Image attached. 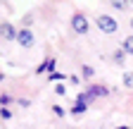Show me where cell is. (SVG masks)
I'll use <instances>...</instances> for the list:
<instances>
[{
    "mask_svg": "<svg viewBox=\"0 0 133 129\" xmlns=\"http://www.w3.org/2000/svg\"><path fill=\"white\" fill-rule=\"evenodd\" d=\"M126 50H124V48H116V50L112 53V60H114V64H119V67H124V62H126Z\"/></svg>",
    "mask_w": 133,
    "mask_h": 129,
    "instance_id": "5",
    "label": "cell"
},
{
    "mask_svg": "<svg viewBox=\"0 0 133 129\" xmlns=\"http://www.w3.org/2000/svg\"><path fill=\"white\" fill-rule=\"evenodd\" d=\"M55 67H57V60L55 57H48L45 60V72H55Z\"/></svg>",
    "mask_w": 133,
    "mask_h": 129,
    "instance_id": "11",
    "label": "cell"
},
{
    "mask_svg": "<svg viewBox=\"0 0 133 129\" xmlns=\"http://www.w3.org/2000/svg\"><path fill=\"white\" fill-rule=\"evenodd\" d=\"M88 93H90V98H97V96H105L107 89H105V86H97V84H90V86H88Z\"/></svg>",
    "mask_w": 133,
    "mask_h": 129,
    "instance_id": "6",
    "label": "cell"
},
{
    "mask_svg": "<svg viewBox=\"0 0 133 129\" xmlns=\"http://www.w3.org/2000/svg\"><path fill=\"white\" fill-rule=\"evenodd\" d=\"M93 74H95V69L90 67V64H83V77H86V79H90Z\"/></svg>",
    "mask_w": 133,
    "mask_h": 129,
    "instance_id": "14",
    "label": "cell"
},
{
    "mask_svg": "<svg viewBox=\"0 0 133 129\" xmlns=\"http://www.w3.org/2000/svg\"><path fill=\"white\" fill-rule=\"evenodd\" d=\"M71 29L76 31V34H88V29H90V24H88V17L83 12H74V17H71Z\"/></svg>",
    "mask_w": 133,
    "mask_h": 129,
    "instance_id": "2",
    "label": "cell"
},
{
    "mask_svg": "<svg viewBox=\"0 0 133 129\" xmlns=\"http://www.w3.org/2000/svg\"><path fill=\"white\" fill-rule=\"evenodd\" d=\"M131 31H133V19H131Z\"/></svg>",
    "mask_w": 133,
    "mask_h": 129,
    "instance_id": "20",
    "label": "cell"
},
{
    "mask_svg": "<svg viewBox=\"0 0 133 129\" xmlns=\"http://www.w3.org/2000/svg\"><path fill=\"white\" fill-rule=\"evenodd\" d=\"M131 7H133V0H131Z\"/></svg>",
    "mask_w": 133,
    "mask_h": 129,
    "instance_id": "21",
    "label": "cell"
},
{
    "mask_svg": "<svg viewBox=\"0 0 133 129\" xmlns=\"http://www.w3.org/2000/svg\"><path fill=\"white\" fill-rule=\"evenodd\" d=\"M121 84H124L126 89H133V72H124V77H121Z\"/></svg>",
    "mask_w": 133,
    "mask_h": 129,
    "instance_id": "9",
    "label": "cell"
},
{
    "mask_svg": "<svg viewBox=\"0 0 133 129\" xmlns=\"http://www.w3.org/2000/svg\"><path fill=\"white\" fill-rule=\"evenodd\" d=\"M3 81H5V74H3V72H0V84H3Z\"/></svg>",
    "mask_w": 133,
    "mask_h": 129,
    "instance_id": "19",
    "label": "cell"
},
{
    "mask_svg": "<svg viewBox=\"0 0 133 129\" xmlns=\"http://www.w3.org/2000/svg\"><path fill=\"white\" fill-rule=\"evenodd\" d=\"M17 31L19 29H14L10 22H3L0 24V38L3 41H17Z\"/></svg>",
    "mask_w": 133,
    "mask_h": 129,
    "instance_id": "4",
    "label": "cell"
},
{
    "mask_svg": "<svg viewBox=\"0 0 133 129\" xmlns=\"http://www.w3.org/2000/svg\"><path fill=\"white\" fill-rule=\"evenodd\" d=\"M109 5H112L114 10L124 12V10H128V7H131V0H109Z\"/></svg>",
    "mask_w": 133,
    "mask_h": 129,
    "instance_id": "7",
    "label": "cell"
},
{
    "mask_svg": "<svg viewBox=\"0 0 133 129\" xmlns=\"http://www.w3.org/2000/svg\"><path fill=\"white\" fill-rule=\"evenodd\" d=\"M17 103H19L22 108H29V105H31V101H29V98H19V101H17Z\"/></svg>",
    "mask_w": 133,
    "mask_h": 129,
    "instance_id": "18",
    "label": "cell"
},
{
    "mask_svg": "<svg viewBox=\"0 0 133 129\" xmlns=\"http://www.w3.org/2000/svg\"><path fill=\"white\" fill-rule=\"evenodd\" d=\"M52 112H55L57 117H64V115H66V110H64L62 105H52Z\"/></svg>",
    "mask_w": 133,
    "mask_h": 129,
    "instance_id": "15",
    "label": "cell"
},
{
    "mask_svg": "<svg viewBox=\"0 0 133 129\" xmlns=\"http://www.w3.org/2000/svg\"><path fill=\"white\" fill-rule=\"evenodd\" d=\"M17 43H19L22 48H31L33 45V31L29 26H22L19 31H17Z\"/></svg>",
    "mask_w": 133,
    "mask_h": 129,
    "instance_id": "3",
    "label": "cell"
},
{
    "mask_svg": "<svg viewBox=\"0 0 133 129\" xmlns=\"http://www.w3.org/2000/svg\"><path fill=\"white\" fill-rule=\"evenodd\" d=\"M0 120H12V110H10V105H0Z\"/></svg>",
    "mask_w": 133,
    "mask_h": 129,
    "instance_id": "10",
    "label": "cell"
},
{
    "mask_svg": "<svg viewBox=\"0 0 133 129\" xmlns=\"http://www.w3.org/2000/svg\"><path fill=\"white\" fill-rule=\"evenodd\" d=\"M121 48H124V50H126L128 55H133V34L124 38V43H121Z\"/></svg>",
    "mask_w": 133,
    "mask_h": 129,
    "instance_id": "8",
    "label": "cell"
},
{
    "mask_svg": "<svg viewBox=\"0 0 133 129\" xmlns=\"http://www.w3.org/2000/svg\"><path fill=\"white\" fill-rule=\"evenodd\" d=\"M95 26L102 31V34H107V36H112V34L119 31V22H116L114 17H109V14H97L95 17Z\"/></svg>",
    "mask_w": 133,
    "mask_h": 129,
    "instance_id": "1",
    "label": "cell"
},
{
    "mask_svg": "<svg viewBox=\"0 0 133 129\" xmlns=\"http://www.w3.org/2000/svg\"><path fill=\"white\" fill-rule=\"evenodd\" d=\"M0 105H12V96L3 93V96H0Z\"/></svg>",
    "mask_w": 133,
    "mask_h": 129,
    "instance_id": "16",
    "label": "cell"
},
{
    "mask_svg": "<svg viewBox=\"0 0 133 129\" xmlns=\"http://www.w3.org/2000/svg\"><path fill=\"white\" fill-rule=\"evenodd\" d=\"M55 93H57V96H64V93H66V89H64L62 84H57V86H55Z\"/></svg>",
    "mask_w": 133,
    "mask_h": 129,
    "instance_id": "17",
    "label": "cell"
},
{
    "mask_svg": "<svg viewBox=\"0 0 133 129\" xmlns=\"http://www.w3.org/2000/svg\"><path fill=\"white\" fill-rule=\"evenodd\" d=\"M86 108H88V103H76L71 108V112H74V115H81V112H86Z\"/></svg>",
    "mask_w": 133,
    "mask_h": 129,
    "instance_id": "12",
    "label": "cell"
},
{
    "mask_svg": "<svg viewBox=\"0 0 133 129\" xmlns=\"http://www.w3.org/2000/svg\"><path fill=\"white\" fill-rule=\"evenodd\" d=\"M48 79H50V81H59V79L64 81L66 77H64V74H59V72H50V77H48Z\"/></svg>",
    "mask_w": 133,
    "mask_h": 129,
    "instance_id": "13",
    "label": "cell"
}]
</instances>
